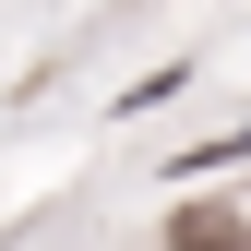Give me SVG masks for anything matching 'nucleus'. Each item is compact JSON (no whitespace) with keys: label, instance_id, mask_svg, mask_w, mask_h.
Masks as SVG:
<instances>
[{"label":"nucleus","instance_id":"nucleus-1","mask_svg":"<svg viewBox=\"0 0 251 251\" xmlns=\"http://www.w3.org/2000/svg\"><path fill=\"white\" fill-rule=\"evenodd\" d=\"M168 251H239V227H227V215H203V203H192V215L168 227Z\"/></svg>","mask_w":251,"mask_h":251}]
</instances>
